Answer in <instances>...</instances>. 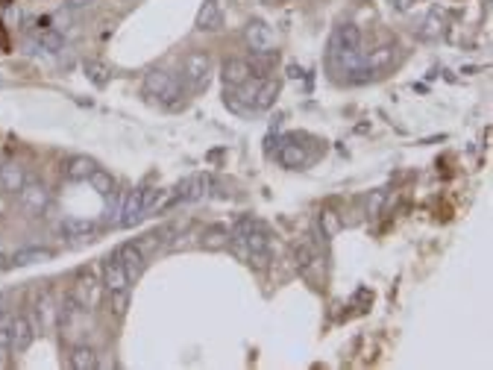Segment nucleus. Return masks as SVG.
Listing matches in <instances>:
<instances>
[{"instance_id":"f257e3e1","label":"nucleus","mask_w":493,"mask_h":370,"mask_svg":"<svg viewBox=\"0 0 493 370\" xmlns=\"http://www.w3.org/2000/svg\"><path fill=\"white\" fill-rule=\"evenodd\" d=\"M144 91L153 94L156 101H162V103H177L182 97V91H185V86H182L180 77H174V73L156 68V71H150L144 77Z\"/></svg>"},{"instance_id":"f03ea898","label":"nucleus","mask_w":493,"mask_h":370,"mask_svg":"<svg viewBox=\"0 0 493 370\" xmlns=\"http://www.w3.org/2000/svg\"><path fill=\"white\" fill-rule=\"evenodd\" d=\"M209 73H212V59L206 53H191L182 62V86L191 91H200L209 83Z\"/></svg>"},{"instance_id":"7ed1b4c3","label":"nucleus","mask_w":493,"mask_h":370,"mask_svg":"<svg viewBox=\"0 0 493 370\" xmlns=\"http://www.w3.org/2000/svg\"><path fill=\"white\" fill-rule=\"evenodd\" d=\"M100 294H103V288L94 279L91 270H80L77 285H73V303H77L80 309H85V312H91V309L100 306Z\"/></svg>"},{"instance_id":"20e7f679","label":"nucleus","mask_w":493,"mask_h":370,"mask_svg":"<svg viewBox=\"0 0 493 370\" xmlns=\"http://www.w3.org/2000/svg\"><path fill=\"white\" fill-rule=\"evenodd\" d=\"M47 203H51V197H47V188L38 183V180H27L21 185V191H18V206L27 212L30 217H38L44 209H47Z\"/></svg>"},{"instance_id":"39448f33","label":"nucleus","mask_w":493,"mask_h":370,"mask_svg":"<svg viewBox=\"0 0 493 370\" xmlns=\"http://www.w3.org/2000/svg\"><path fill=\"white\" fill-rule=\"evenodd\" d=\"M156 188H135L133 194L123 197V212H120V227H135L144 220V206L150 203Z\"/></svg>"},{"instance_id":"423d86ee","label":"nucleus","mask_w":493,"mask_h":370,"mask_svg":"<svg viewBox=\"0 0 493 370\" xmlns=\"http://www.w3.org/2000/svg\"><path fill=\"white\" fill-rule=\"evenodd\" d=\"M115 253H118V259L123 264V274H127L130 285L138 282L144 277V270H147V256H144L141 247L138 244H123V247H118Z\"/></svg>"},{"instance_id":"0eeeda50","label":"nucleus","mask_w":493,"mask_h":370,"mask_svg":"<svg viewBox=\"0 0 493 370\" xmlns=\"http://www.w3.org/2000/svg\"><path fill=\"white\" fill-rule=\"evenodd\" d=\"M212 188V177L209 174H191L188 180H182L174 191H177V203H197L203 200Z\"/></svg>"},{"instance_id":"6e6552de","label":"nucleus","mask_w":493,"mask_h":370,"mask_svg":"<svg viewBox=\"0 0 493 370\" xmlns=\"http://www.w3.org/2000/svg\"><path fill=\"white\" fill-rule=\"evenodd\" d=\"M9 335H12V353L21 356V353H27L30 350V344H33V324L27 317H12V324H9Z\"/></svg>"},{"instance_id":"1a4fd4ad","label":"nucleus","mask_w":493,"mask_h":370,"mask_svg":"<svg viewBox=\"0 0 493 370\" xmlns=\"http://www.w3.org/2000/svg\"><path fill=\"white\" fill-rule=\"evenodd\" d=\"M279 159H282V165L285 168H294V170H300V168H306L308 162H311V153L306 150L303 144H297V138H285V144L279 147Z\"/></svg>"},{"instance_id":"9d476101","label":"nucleus","mask_w":493,"mask_h":370,"mask_svg":"<svg viewBox=\"0 0 493 370\" xmlns=\"http://www.w3.org/2000/svg\"><path fill=\"white\" fill-rule=\"evenodd\" d=\"M103 288L106 291H120V288H130V279L123 274V264L118 259V253H112L103 262Z\"/></svg>"},{"instance_id":"9b49d317","label":"nucleus","mask_w":493,"mask_h":370,"mask_svg":"<svg viewBox=\"0 0 493 370\" xmlns=\"http://www.w3.org/2000/svg\"><path fill=\"white\" fill-rule=\"evenodd\" d=\"M246 41H250V51H274V33L261 21L246 24Z\"/></svg>"},{"instance_id":"f8f14e48","label":"nucleus","mask_w":493,"mask_h":370,"mask_svg":"<svg viewBox=\"0 0 493 370\" xmlns=\"http://www.w3.org/2000/svg\"><path fill=\"white\" fill-rule=\"evenodd\" d=\"M246 80H253L250 62H244V59H229V62L224 65V86L235 88V86H244Z\"/></svg>"},{"instance_id":"ddd939ff","label":"nucleus","mask_w":493,"mask_h":370,"mask_svg":"<svg viewBox=\"0 0 493 370\" xmlns=\"http://www.w3.org/2000/svg\"><path fill=\"white\" fill-rule=\"evenodd\" d=\"M24 183H27V174H24L21 165H15V162L0 165V188H4L6 194H18Z\"/></svg>"},{"instance_id":"4468645a","label":"nucleus","mask_w":493,"mask_h":370,"mask_svg":"<svg viewBox=\"0 0 493 370\" xmlns=\"http://www.w3.org/2000/svg\"><path fill=\"white\" fill-rule=\"evenodd\" d=\"M53 253L51 250H44V247H24V250H15L9 264L15 267H27V264H41V262H51Z\"/></svg>"},{"instance_id":"2eb2a0df","label":"nucleus","mask_w":493,"mask_h":370,"mask_svg":"<svg viewBox=\"0 0 493 370\" xmlns=\"http://www.w3.org/2000/svg\"><path fill=\"white\" fill-rule=\"evenodd\" d=\"M59 232L68 235V238H88L97 232V224L94 220H80V217H65L59 220Z\"/></svg>"},{"instance_id":"dca6fc26","label":"nucleus","mask_w":493,"mask_h":370,"mask_svg":"<svg viewBox=\"0 0 493 370\" xmlns=\"http://www.w3.org/2000/svg\"><path fill=\"white\" fill-rule=\"evenodd\" d=\"M276 91H279V83L276 80H270V77L261 80L259 88H256V97H253V112H264V109L274 106Z\"/></svg>"},{"instance_id":"f3484780","label":"nucleus","mask_w":493,"mask_h":370,"mask_svg":"<svg viewBox=\"0 0 493 370\" xmlns=\"http://www.w3.org/2000/svg\"><path fill=\"white\" fill-rule=\"evenodd\" d=\"M94 168H97L94 159H88V156H73V159L68 162V168H65V177L73 180V183H85V180L94 174Z\"/></svg>"},{"instance_id":"a211bd4d","label":"nucleus","mask_w":493,"mask_h":370,"mask_svg":"<svg viewBox=\"0 0 493 370\" xmlns=\"http://www.w3.org/2000/svg\"><path fill=\"white\" fill-rule=\"evenodd\" d=\"M220 24H224V18H220V6L217 0H206L200 15H197V30H220Z\"/></svg>"},{"instance_id":"6ab92c4d","label":"nucleus","mask_w":493,"mask_h":370,"mask_svg":"<svg viewBox=\"0 0 493 370\" xmlns=\"http://www.w3.org/2000/svg\"><path fill=\"white\" fill-rule=\"evenodd\" d=\"M229 241H232V232H227V227H209L203 232V238H200L203 250H212V253L214 250H227Z\"/></svg>"},{"instance_id":"aec40b11","label":"nucleus","mask_w":493,"mask_h":370,"mask_svg":"<svg viewBox=\"0 0 493 370\" xmlns=\"http://www.w3.org/2000/svg\"><path fill=\"white\" fill-rule=\"evenodd\" d=\"M294 262H297V270H300V274L311 279V267L317 264V250H314L308 241H303V244L294 247Z\"/></svg>"},{"instance_id":"412c9836","label":"nucleus","mask_w":493,"mask_h":370,"mask_svg":"<svg viewBox=\"0 0 493 370\" xmlns=\"http://www.w3.org/2000/svg\"><path fill=\"white\" fill-rule=\"evenodd\" d=\"M68 364H71L73 370H94V367H97V356H94L91 347H85V344H77V347L71 350Z\"/></svg>"},{"instance_id":"4be33fe9","label":"nucleus","mask_w":493,"mask_h":370,"mask_svg":"<svg viewBox=\"0 0 493 370\" xmlns=\"http://www.w3.org/2000/svg\"><path fill=\"white\" fill-rule=\"evenodd\" d=\"M33 36H36V41H38V51H51V53H56V51H62V44H65L62 33L53 30V27H41V30H36Z\"/></svg>"},{"instance_id":"5701e85b","label":"nucleus","mask_w":493,"mask_h":370,"mask_svg":"<svg viewBox=\"0 0 493 370\" xmlns=\"http://www.w3.org/2000/svg\"><path fill=\"white\" fill-rule=\"evenodd\" d=\"M88 183H91V188H94L97 194H103V197L115 191V180H112V177L106 174L103 168H94V174L88 177Z\"/></svg>"},{"instance_id":"b1692460","label":"nucleus","mask_w":493,"mask_h":370,"mask_svg":"<svg viewBox=\"0 0 493 370\" xmlns=\"http://www.w3.org/2000/svg\"><path fill=\"white\" fill-rule=\"evenodd\" d=\"M127 306H130V288H120V291H109V309L123 317L127 314Z\"/></svg>"},{"instance_id":"393cba45","label":"nucleus","mask_w":493,"mask_h":370,"mask_svg":"<svg viewBox=\"0 0 493 370\" xmlns=\"http://www.w3.org/2000/svg\"><path fill=\"white\" fill-rule=\"evenodd\" d=\"M320 227H323V230H320V238L329 241L341 230V220L335 217V212H323V215H320Z\"/></svg>"},{"instance_id":"a878e982","label":"nucleus","mask_w":493,"mask_h":370,"mask_svg":"<svg viewBox=\"0 0 493 370\" xmlns=\"http://www.w3.org/2000/svg\"><path fill=\"white\" fill-rule=\"evenodd\" d=\"M112 206L106 209V227H120V212H123V194L112 191Z\"/></svg>"},{"instance_id":"bb28decb","label":"nucleus","mask_w":493,"mask_h":370,"mask_svg":"<svg viewBox=\"0 0 493 370\" xmlns=\"http://www.w3.org/2000/svg\"><path fill=\"white\" fill-rule=\"evenodd\" d=\"M382 203H385V191H373V197H370V203H367V215L376 217L379 209H382Z\"/></svg>"},{"instance_id":"cd10ccee","label":"nucleus","mask_w":493,"mask_h":370,"mask_svg":"<svg viewBox=\"0 0 493 370\" xmlns=\"http://www.w3.org/2000/svg\"><path fill=\"white\" fill-rule=\"evenodd\" d=\"M85 71H88V77H91L97 86H103V83H106V77H103L106 71H103L100 65H97V62H85Z\"/></svg>"},{"instance_id":"c85d7f7f","label":"nucleus","mask_w":493,"mask_h":370,"mask_svg":"<svg viewBox=\"0 0 493 370\" xmlns=\"http://www.w3.org/2000/svg\"><path fill=\"white\" fill-rule=\"evenodd\" d=\"M423 36H426V38H435V36H440V18H437V15H429Z\"/></svg>"},{"instance_id":"c756f323","label":"nucleus","mask_w":493,"mask_h":370,"mask_svg":"<svg viewBox=\"0 0 493 370\" xmlns=\"http://www.w3.org/2000/svg\"><path fill=\"white\" fill-rule=\"evenodd\" d=\"M397 9H403V12L411 9V0H397Z\"/></svg>"},{"instance_id":"7c9ffc66","label":"nucleus","mask_w":493,"mask_h":370,"mask_svg":"<svg viewBox=\"0 0 493 370\" xmlns=\"http://www.w3.org/2000/svg\"><path fill=\"white\" fill-rule=\"evenodd\" d=\"M91 0H71V6H88Z\"/></svg>"},{"instance_id":"2f4dec72","label":"nucleus","mask_w":493,"mask_h":370,"mask_svg":"<svg viewBox=\"0 0 493 370\" xmlns=\"http://www.w3.org/2000/svg\"><path fill=\"white\" fill-rule=\"evenodd\" d=\"M4 259H6V250H4V244H0V264H4Z\"/></svg>"}]
</instances>
